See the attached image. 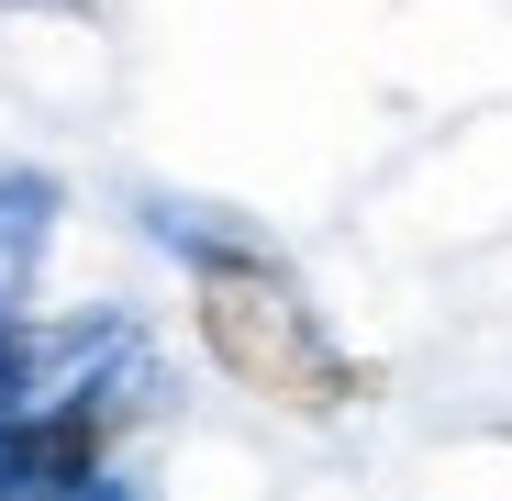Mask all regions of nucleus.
Returning a JSON list of instances; mask_svg holds the SVG:
<instances>
[{
    "mask_svg": "<svg viewBox=\"0 0 512 501\" xmlns=\"http://www.w3.org/2000/svg\"><path fill=\"white\" fill-rule=\"evenodd\" d=\"M179 268H190V323H201V357L245 390V401H268L290 412V424H334V412H357L379 401V368L346 357L323 334L312 290L290 279L279 245H256V234H179Z\"/></svg>",
    "mask_w": 512,
    "mask_h": 501,
    "instance_id": "obj_1",
    "label": "nucleus"
}]
</instances>
